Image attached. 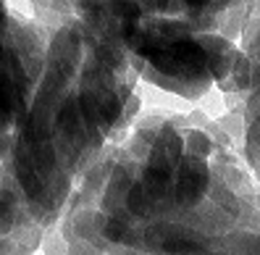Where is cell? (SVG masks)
I'll use <instances>...</instances> for the list:
<instances>
[{"mask_svg": "<svg viewBox=\"0 0 260 255\" xmlns=\"http://www.w3.org/2000/svg\"><path fill=\"white\" fill-rule=\"evenodd\" d=\"M140 50L158 69L168 74H179V77H194L208 66L205 50L194 42H150L140 45Z\"/></svg>", "mask_w": 260, "mask_h": 255, "instance_id": "1", "label": "cell"}]
</instances>
